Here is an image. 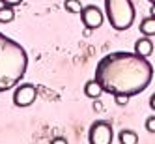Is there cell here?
<instances>
[{"label": "cell", "mask_w": 155, "mask_h": 144, "mask_svg": "<svg viewBox=\"0 0 155 144\" xmlns=\"http://www.w3.org/2000/svg\"><path fill=\"white\" fill-rule=\"evenodd\" d=\"M129 99H131V95H127V94H118V95H114V101L118 105H127Z\"/></svg>", "instance_id": "obj_13"}, {"label": "cell", "mask_w": 155, "mask_h": 144, "mask_svg": "<svg viewBox=\"0 0 155 144\" xmlns=\"http://www.w3.org/2000/svg\"><path fill=\"white\" fill-rule=\"evenodd\" d=\"M82 4H81V0H64V9L68 13H81L82 12Z\"/></svg>", "instance_id": "obj_12"}, {"label": "cell", "mask_w": 155, "mask_h": 144, "mask_svg": "<svg viewBox=\"0 0 155 144\" xmlns=\"http://www.w3.org/2000/svg\"><path fill=\"white\" fill-rule=\"evenodd\" d=\"M135 52L140 54V56H146V58H148L150 54L153 52V41H151L148 36L137 39V41H135Z\"/></svg>", "instance_id": "obj_7"}, {"label": "cell", "mask_w": 155, "mask_h": 144, "mask_svg": "<svg viewBox=\"0 0 155 144\" xmlns=\"http://www.w3.org/2000/svg\"><path fill=\"white\" fill-rule=\"evenodd\" d=\"M105 15L114 30L124 32L135 23L137 9L133 0H105Z\"/></svg>", "instance_id": "obj_3"}, {"label": "cell", "mask_w": 155, "mask_h": 144, "mask_svg": "<svg viewBox=\"0 0 155 144\" xmlns=\"http://www.w3.org/2000/svg\"><path fill=\"white\" fill-rule=\"evenodd\" d=\"M146 129L150 133H155V114H151V116L146 118Z\"/></svg>", "instance_id": "obj_14"}, {"label": "cell", "mask_w": 155, "mask_h": 144, "mask_svg": "<svg viewBox=\"0 0 155 144\" xmlns=\"http://www.w3.org/2000/svg\"><path fill=\"white\" fill-rule=\"evenodd\" d=\"M112 126L105 120H95L88 129V142L90 144H112Z\"/></svg>", "instance_id": "obj_4"}, {"label": "cell", "mask_w": 155, "mask_h": 144, "mask_svg": "<svg viewBox=\"0 0 155 144\" xmlns=\"http://www.w3.org/2000/svg\"><path fill=\"white\" fill-rule=\"evenodd\" d=\"M101 94H103V88H101V84H99L95 79L88 81V82L84 84V95H86V97H90V99H97Z\"/></svg>", "instance_id": "obj_8"}, {"label": "cell", "mask_w": 155, "mask_h": 144, "mask_svg": "<svg viewBox=\"0 0 155 144\" xmlns=\"http://www.w3.org/2000/svg\"><path fill=\"white\" fill-rule=\"evenodd\" d=\"M148 2H151V4H155V0H148Z\"/></svg>", "instance_id": "obj_19"}, {"label": "cell", "mask_w": 155, "mask_h": 144, "mask_svg": "<svg viewBox=\"0 0 155 144\" xmlns=\"http://www.w3.org/2000/svg\"><path fill=\"white\" fill-rule=\"evenodd\" d=\"M140 32H142V36H148V38H151V36H155V17L151 15V17H144L142 21H140Z\"/></svg>", "instance_id": "obj_9"}, {"label": "cell", "mask_w": 155, "mask_h": 144, "mask_svg": "<svg viewBox=\"0 0 155 144\" xmlns=\"http://www.w3.org/2000/svg\"><path fill=\"white\" fill-rule=\"evenodd\" d=\"M150 107H151V110H155V92H153L151 97H150Z\"/></svg>", "instance_id": "obj_17"}, {"label": "cell", "mask_w": 155, "mask_h": 144, "mask_svg": "<svg viewBox=\"0 0 155 144\" xmlns=\"http://www.w3.org/2000/svg\"><path fill=\"white\" fill-rule=\"evenodd\" d=\"M120 144H138V135L133 129H121L118 133Z\"/></svg>", "instance_id": "obj_10"}, {"label": "cell", "mask_w": 155, "mask_h": 144, "mask_svg": "<svg viewBox=\"0 0 155 144\" xmlns=\"http://www.w3.org/2000/svg\"><path fill=\"white\" fill-rule=\"evenodd\" d=\"M81 21H82V25L88 30H95V28H99L103 25L105 15L95 4H88V6L82 8V12H81Z\"/></svg>", "instance_id": "obj_5"}, {"label": "cell", "mask_w": 155, "mask_h": 144, "mask_svg": "<svg viewBox=\"0 0 155 144\" xmlns=\"http://www.w3.org/2000/svg\"><path fill=\"white\" fill-rule=\"evenodd\" d=\"M15 19V8L13 6H0V23H12Z\"/></svg>", "instance_id": "obj_11"}, {"label": "cell", "mask_w": 155, "mask_h": 144, "mask_svg": "<svg viewBox=\"0 0 155 144\" xmlns=\"http://www.w3.org/2000/svg\"><path fill=\"white\" fill-rule=\"evenodd\" d=\"M51 144H68V140H65L64 137H56V139H52Z\"/></svg>", "instance_id": "obj_16"}, {"label": "cell", "mask_w": 155, "mask_h": 144, "mask_svg": "<svg viewBox=\"0 0 155 144\" xmlns=\"http://www.w3.org/2000/svg\"><path fill=\"white\" fill-rule=\"evenodd\" d=\"M28 68V54L23 45L0 32V92H8L23 81Z\"/></svg>", "instance_id": "obj_2"}, {"label": "cell", "mask_w": 155, "mask_h": 144, "mask_svg": "<svg viewBox=\"0 0 155 144\" xmlns=\"http://www.w3.org/2000/svg\"><path fill=\"white\" fill-rule=\"evenodd\" d=\"M21 2H23V0H0V4H6V6H19Z\"/></svg>", "instance_id": "obj_15"}, {"label": "cell", "mask_w": 155, "mask_h": 144, "mask_svg": "<svg viewBox=\"0 0 155 144\" xmlns=\"http://www.w3.org/2000/svg\"><path fill=\"white\" fill-rule=\"evenodd\" d=\"M38 97V90L34 84H19L13 92V105L15 107H30Z\"/></svg>", "instance_id": "obj_6"}, {"label": "cell", "mask_w": 155, "mask_h": 144, "mask_svg": "<svg viewBox=\"0 0 155 144\" xmlns=\"http://www.w3.org/2000/svg\"><path fill=\"white\" fill-rule=\"evenodd\" d=\"M150 12H151V15L155 17V4H151V8H150Z\"/></svg>", "instance_id": "obj_18"}, {"label": "cell", "mask_w": 155, "mask_h": 144, "mask_svg": "<svg viewBox=\"0 0 155 144\" xmlns=\"http://www.w3.org/2000/svg\"><path fill=\"white\" fill-rule=\"evenodd\" d=\"M94 79L101 84L103 92L110 95L127 94L133 97L150 86L153 79V65L146 56L137 52L116 51L97 62Z\"/></svg>", "instance_id": "obj_1"}]
</instances>
